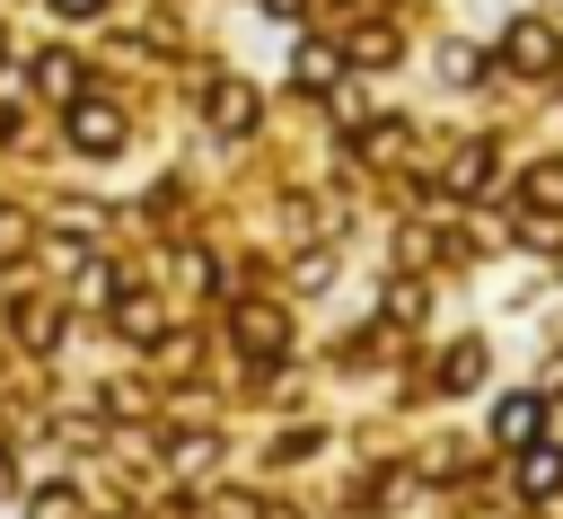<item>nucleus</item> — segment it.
<instances>
[{
  "mask_svg": "<svg viewBox=\"0 0 563 519\" xmlns=\"http://www.w3.org/2000/svg\"><path fill=\"white\" fill-rule=\"evenodd\" d=\"M26 519H79V493H70V484H44V493L26 501Z\"/></svg>",
  "mask_w": 563,
  "mask_h": 519,
  "instance_id": "obj_14",
  "label": "nucleus"
},
{
  "mask_svg": "<svg viewBox=\"0 0 563 519\" xmlns=\"http://www.w3.org/2000/svg\"><path fill=\"white\" fill-rule=\"evenodd\" d=\"M53 9H62V18H97L106 0H53Z\"/></svg>",
  "mask_w": 563,
  "mask_h": 519,
  "instance_id": "obj_17",
  "label": "nucleus"
},
{
  "mask_svg": "<svg viewBox=\"0 0 563 519\" xmlns=\"http://www.w3.org/2000/svg\"><path fill=\"white\" fill-rule=\"evenodd\" d=\"M18 334H26L35 352H44V343L62 334V299H18Z\"/></svg>",
  "mask_w": 563,
  "mask_h": 519,
  "instance_id": "obj_9",
  "label": "nucleus"
},
{
  "mask_svg": "<svg viewBox=\"0 0 563 519\" xmlns=\"http://www.w3.org/2000/svg\"><path fill=\"white\" fill-rule=\"evenodd\" d=\"M528 202L537 211H563V158H537L528 167Z\"/></svg>",
  "mask_w": 563,
  "mask_h": 519,
  "instance_id": "obj_12",
  "label": "nucleus"
},
{
  "mask_svg": "<svg viewBox=\"0 0 563 519\" xmlns=\"http://www.w3.org/2000/svg\"><path fill=\"white\" fill-rule=\"evenodd\" d=\"M229 325H238V352H246V361H282V352H290V317H282L273 299H238Z\"/></svg>",
  "mask_w": 563,
  "mask_h": 519,
  "instance_id": "obj_1",
  "label": "nucleus"
},
{
  "mask_svg": "<svg viewBox=\"0 0 563 519\" xmlns=\"http://www.w3.org/2000/svg\"><path fill=\"white\" fill-rule=\"evenodd\" d=\"M290 79H299V88H325V79H334V53H325V44H299V53H290Z\"/></svg>",
  "mask_w": 563,
  "mask_h": 519,
  "instance_id": "obj_13",
  "label": "nucleus"
},
{
  "mask_svg": "<svg viewBox=\"0 0 563 519\" xmlns=\"http://www.w3.org/2000/svg\"><path fill=\"white\" fill-rule=\"evenodd\" d=\"M501 62H510V70H528V79H545V70L563 62V35H554L545 18H519V26L501 35Z\"/></svg>",
  "mask_w": 563,
  "mask_h": 519,
  "instance_id": "obj_2",
  "label": "nucleus"
},
{
  "mask_svg": "<svg viewBox=\"0 0 563 519\" xmlns=\"http://www.w3.org/2000/svg\"><path fill=\"white\" fill-rule=\"evenodd\" d=\"M440 185H449V194H484V185H493V150H484V141H466V150L449 158V176H440Z\"/></svg>",
  "mask_w": 563,
  "mask_h": 519,
  "instance_id": "obj_8",
  "label": "nucleus"
},
{
  "mask_svg": "<svg viewBox=\"0 0 563 519\" xmlns=\"http://www.w3.org/2000/svg\"><path fill=\"white\" fill-rule=\"evenodd\" d=\"M70 141H79V150H114V141H123V114H114L106 97H70Z\"/></svg>",
  "mask_w": 563,
  "mask_h": 519,
  "instance_id": "obj_4",
  "label": "nucleus"
},
{
  "mask_svg": "<svg viewBox=\"0 0 563 519\" xmlns=\"http://www.w3.org/2000/svg\"><path fill=\"white\" fill-rule=\"evenodd\" d=\"M255 114H264V97H255L246 79H211V88H202V123H211V132L238 141V132H255Z\"/></svg>",
  "mask_w": 563,
  "mask_h": 519,
  "instance_id": "obj_3",
  "label": "nucleus"
},
{
  "mask_svg": "<svg viewBox=\"0 0 563 519\" xmlns=\"http://www.w3.org/2000/svg\"><path fill=\"white\" fill-rule=\"evenodd\" d=\"M114 325H123L132 343H150V334H158V308H150V299H123V308H114Z\"/></svg>",
  "mask_w": 563,
  "mask_h": 519,
  "instance_id": "obj_15",
  "label": "nucleus"
},
{
  "mask_svg": "<svg viewBox=\"0 0 563 519\" xmlns=\"http://www.w3.org/2000/svg\"><path fill=\"white\" fill-rule=\"evenodd\" d=\"M343 53H352L361 70H378V62H396V53H405V35H396V26H352V35H343Z\"/></svg>",
  "mask_w": 563,
  "mask_h": 519,
  "instance_id": "obj_7",
  "label": "nucleus"
},
{
  "mask_svg": "<svg viewBox=\"0 0 563 519\" xmlns=\"http://www.w3.org/2000/svg\"><path fill=\"white\" fill-rule=\"evenodd\" d=\"M26 246H35V238H26V220H18V211H0V264H18Z\"/></svg>",
  "mask_w": 563,
  "mask_h": 519,
  "instance_id": "obj_16",
  "label": "nucleus"
},
{
  "mask_svg": "<svg viewBox=\"0 0 563 519\" xmlns=\"http://www.w3.org/2000/svg\"><path fill=\"white\" fill-rule=\"evenodd\" d=\"M519 493H528V501H554V493H563V449H554V440H528V449H519Z\"/></svg>",
  "mask_w": 563,
  "mask_h": 519,
  "instance_id": "obj_6",
  "label": "nucleus"
},
{
  "mask_svg": "<svg viewBox=\"0 0 563 519\" xmlns=\"http://www.w3.org/2000/svg\"><path fill=\"white\" fill-rule=\"evenodd\" d=\"M35 79H44V88H53L62 106H70V97H88V88H79V62H70V53H44V62H35Z\"/></svg>",
  "mask_w": 563,
  "mask_h": 519,
  "instance_id": "obj_11",
  "label": "nucleus"
},
{
  "mask_svg": "<svg viewBox=\"0 0 563 519\" xmlns=\"http://www.w3.org/2000/svg\"><path fill=\"white\" fill-rule=\"evenodd\" d=\"M475 378H484V343H457V352L440 361V387H449V396H466Z\"/></svg>",
  "mask_w": 563,
  "mask_h": 519,
  "instance_id": "obj_10",
  "label": "nucleus"
},
{
  "mask_svg": "<svg viewBox=\"0 0 563 519\" xmlns=\"http://www.w3.org/2000/svg\"><path fill=\"white\" fill-rule=\"evenodd\" d=\"M264 9H273V18H290V9H308V0H264Z\"/></svg>",
  "mask_w": 563,
  "mask_h": 519,
  "instance_id": "obj_18",
  "label": "nucleus"
},
{
  "mask_svg": "<svg viewBox=\"0 0 563 519\" xmlns=\"http://www.w3.org/2000/svg\"><path fill=\"white\" fill-rule=\"evenodd\" d=\"M537 431H545V396H501V405H493V440H501V449H528Z\"/></svg>",
  "mask_w": 563,
  "mask_h": 519,
  "instance_id": "obj_5",
  "label": "nucleus"
}]
</instances>
